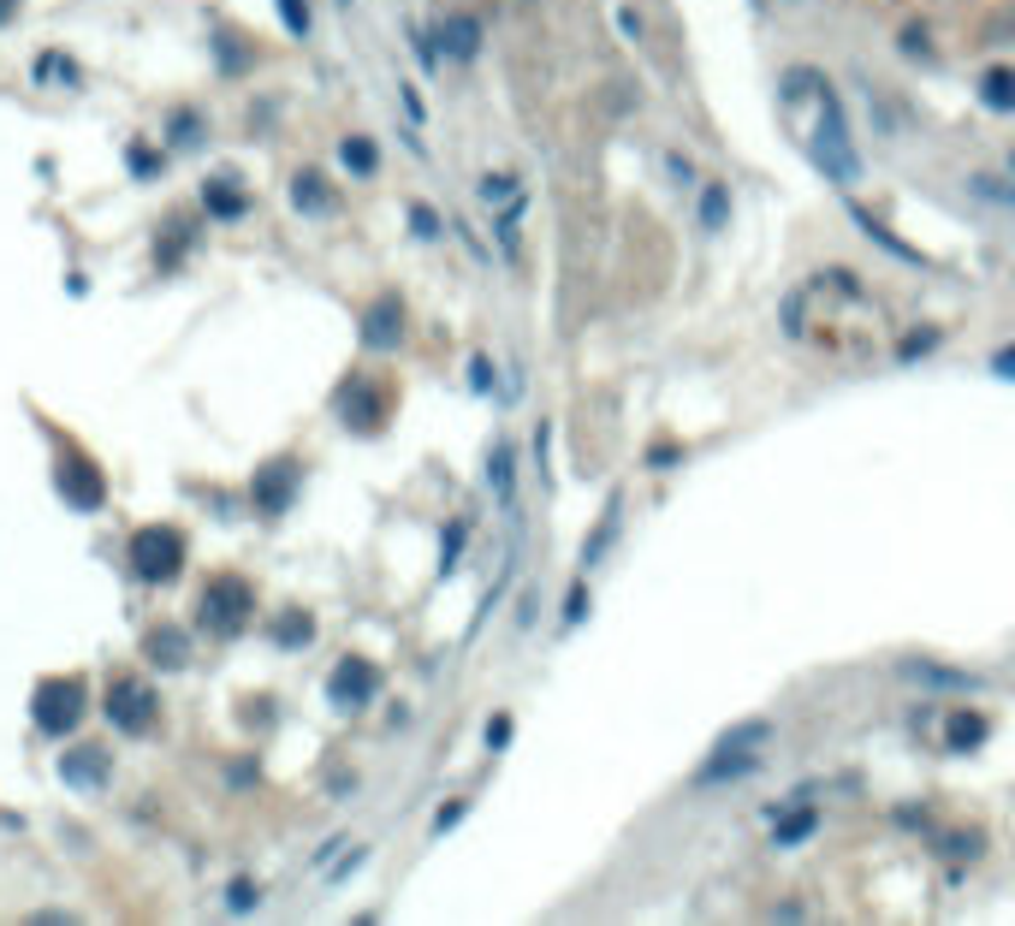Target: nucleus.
Returning <instances> with one entry per match:
<instances>
[{
    "instance_id": "obj_16",
    "label": "nucleus",
    "mask_w": 1015,
    "mask_h": 926,
    "mask_svg": "<svg viewBox=\"0 0 1015 926\" xmlns=\"http://www.w3.org/2000/svg\"><path fill=\"white\" fill-rule=\"evenodd\" d=\"M985 737H992V725H985L980 707H956L945 718V748H950V755H974Z\"/></svg>"
},
{
    "instance_id": "obj_15",
    "label": "nucleus",
    "mask_w": 1015,
    "mask_h": 926,
    "mask_svg": "<svg viewBox=\"0 0 1015 926\" xmlns=\"http://www.w3.org/2000/svg\"><path fill=\"white\" fill-rule=\"evenodd\" d=\"M291 488H298V464H291V458L261 464V476H256V505L268 511V517H279V511H286V499H291Z\"/></svg>"
},
{
    "instance_id": "obj_1",
    "label": "nucleus",
    "mask_w": 1015,
    "mask_h": 926,
    "mask_svg": "<svg viewBox=\"0 0 1015 926\" xmlns=\"http://www.w3.org/2000/svg\"><path fill=\"white\" fill-rule=\"evenodd\" d=\"M814 160H819V172H826V185H837V190H856V185H861V149H856V137H849L844 101H837V90H832V83L819 90Z\"/></svg>"
},
{
    "instance_id": "obj_41",
    "label": "nucleus",
    "mask_w": 1015,
    "mask_h": 926,
    "mask_svg": "<svg viewBox=\"0 0 1015 926\" xmlns=\"http://www.w3.org/2000/svg\"><path fill=\"white\" fill-rule=\"evenodd\" d=\"M511 743V718L499 713V718H488V748H505Z\"/></svg>"
},
{
    "instance_id": "obj_33",
    "label": "nucleus",
    "mask_w": 1015,
    "mask_h": 926,
    "mask_svg": "<svg viewBox=\"0 0 1015 926\" xmlns=\"http://www.w3.org/2000/svg\"><path fill=\"white\" fill-rule=\"evenodd\" d=\"M896 48L908 54V60H933V36H926V24H908L903 31V42H896Z\"/></svg>"
},
{
    "instance_id": "obj_20",
    "label": "nucleus",
    "mask_w": 1015,
    "mask_h": 926,
    "mask_svg": "<svg viewBox=\"0 0 1015 926\" xmlns=\"http://www.w3.org/2000/svg\"><path fill=\"white\" fill-rule=\"evenodd\" d=\"M814 832H819V807H790V814L772 826V849H796Z\"/></svg>"
},
{
    "instance_id": "obj_35",
    "label": "nucleus",
    "mask_w": 1015,
    "mask_h": 926,
    "mask_svg": "<svg viewBox=\"0 0 1015 926\" xmlns=\"http://www.w3.org/2000/svg\"><path fill=\"white\" fill-rule=\"evenodd\" d=\"M410 226H416V238H422V244H434V238H439V226H446V220H439V214L428 209V202H416V209H410Z\"/></svg>"
},
{
    "instance_id": "obj_7",
    "label": "nucleus",
    "mask_w": 1015,
    "mask_h": 926,
    "mask_svg": "<svg viewBox=\"0 0 1015 926\" xmlns=\"http://www.w3.org/2000/svg\"><path fill=\"white\" fill-rule=\"evenodd\" d=\"M375 689H380L375 659H338L333 678H327V701L338 713H357V707H369V701H375Z\"/></svg>"
},
{
    "instance_id": "obj_38",
    "label": "nucleus",
    "mask_w": 1015,
    "mask_h": 926,
    "mask_svg": "<svg viewBox=\"0 0 1015 926\" xmlns=\"http://www.w3.org/2000/svg\"><path fill=\"white\" fill-rule=\"evenodd\" d=\"M197 131H202L197 113H172V143H202Z\"/></svg>"
},
{
    "instance_id": "obj_10",
    "label": "nucleus",
    "mask_w": 1015,
    "mask_h": 926,
    "mask_svg": "<svg viewBox=\"0 0 1015 926\" xmlns=\"http://www.w3.org/2000/svg\"><path fill=\"white\" fill-rule=\"evenodd\" d=\"M903 678L921 683V689H950V695H980V678L962 666H938V659H903Z\"/></svg>"
},
{
    "instance_id": "obj_2",
    "label": "nucleus",
    "mask_w": 1015,
    "mask_h": 926,
    "mask_svg": "<svg viewBox=\"0 0 1015 926\" xmlns=\"http://www.w3.org/2000/svg\"><path fill=\"white\" fill-rule=\"evenodd\" d=\"M185 535L172 523H149V528H137L131 535V547H125V558H131V570H137L143 582H172L185 570Z\"/></svg>"
},
{
    "instance_id": "obj_11",
    "label": "nucleus",
    "mask_w": 1015,
    "mask_h": 926,
    "mask_svg": "<svg viewBox=\"0 0 1015 926\" xmlns=\"http://www.w3.org/2000/svg\"><path fill=\"white\" fill-rule=\"evenodd\" d=\"M617 535H624V493L606 499V511H600L594 535L582 540V570H600V565H606V553L617 547Z\"/></svg>"
},
{
    "instance_id": "obj_22",
    "label": "nucleus",
    "mask_w": 1015,
    "mask_h": 926,
    "mask_svg": "<svg viewBox=\"0 0 1015 926\" xmlns=\"http://www.w3.org/2000/svg\"><path fill=\"white\" fill-rule=\"evenodd\" d=\"M380 410H387V404H380L369 387H350V392H345V422H350L357 434H375V428H380Z\"/></svg>"
},
{
    "instance_id": "obj_37",
    "label": "nucleus",
    "mask_w": 1015,
    "mask_h": 926,
    "mask_svg": "<svg viewBox=\"0 0 1015 926\" xmlns=\"http://www.w3.org/2000/svg\"><path fill=\"white\" fill-rule=\"evenodd\" d=\"M279 12H286V31L291 36H309V7H303V0H279Z\"/></svg>"
},
{
    "instance_id": "obj_49",
    "label": "nucleus",
    "mask_w": 1015,
    "mask_h": 926,
    "mask_svg": "<svg viewBox=\"0 0 1015 926\" xmlns=\"http://www.w3.org/2000/svg\"><path fill=\"white\" fill-rule=\"evenodd\" d=\"M338 7H350V0H338Z\"/></svg>"
},
{
    "instance_id": "obj_42",
    "label": "nucleus",
    "mask_w": 1015,
    "mask_h": 926,
    "mask_svg": "<svg viewBox=\"0 0 1015 926\" xmlns=\"http://www.w3.org/2000/svg\"><path fill=\"white\" fill-rule=\"evenodd\" d=\"M933 345H938V327H933V333H921V339H903V362H915L921 350H933Z\"/></svg>"
},
{
    "instance_id": "obj_24",
    "label": "nucleus",
    "mask_w": 1015,
    "mask_h": 926,
    "mask_svg": "<svg viewBox=\"0 0 1015 926\" xmlns=\"http://www.w3.org/2000/svg\"><path fill=\"white\" fill-rule=\"evenodd\" d=\"M772 737H778L772 718H743V725H730L725 737H718V748H755V755H760V748H767Z\"/></svg>"
},
{
    "instance_id": "obj_17",
    "label": "nucleus",
    "mask_w": 1015,
    "mask_h": 926,
    "mask_svg": "<svg viewBox=\"0 0 1015 926\" xmlns=\"http://www.w3.org/2000/svg\"><path fill=\"white\" fill-rule=\"evenodd\" d=\"M202 209H209L214 220H244L249 197L238 179H226V172H214V179H202Z\"/></svg>"
},
{
    "instance_id": "obj_3",
    "label": "nucleus",
    "mask_w": 1015,
    "mask_h": 926,
    "mask_svg": "<svg viewBox=\"0 0 1015 926\" xmlns=\"http://www.w3.org/2000/svg\"><path fill=\"white\" fill-rule=\"evenodd\" d=\"M197 612H202V629H214V636H238V629L249 624V612H256V588L226 570V577H214L209 588H202Z\"/></svg>"
},
{
    "instance_id": "obj_27",
    "label": "nucleus",
    "mask_w": 1015,
    "mask_h": 926,
    "mask_svg": "<svg viewBox=\"0 0 1015 926\" xmlns=\"http://www.w3.org/2000/svg\"><path fill=\"white\" fill-rule=\"evenodd\" d=\"M968 197H980V202H992V209L1015 214V185L992 179V172H968Z\"/></svg>"
},
{
    "instance_id": "obj_34",
    "label": "nucleus",
    "mask_w": 1015,
    "mask_h": 926,
    "mask_svg": "<svg viewBox=\"0 0 1015 926\" xmlns=\"http://www.w3.org/2000/svg\"><path fill=\"white\" fill-rule=\"evenodd\" d=\"M666 179H671L677 190H701V185H695V167H689V155H677V149H666Z\"/></svg>"
},
{
    "instance_id": "obj_48",
    "label": "nucleus",
    "mask_w": 1015,
    "mask_h": 926,
    "mask_svg": "<svg viewBox=\"0 0 1015 926\" xmlns=\"http://www.w3.org/2000/svg\"><path fill=\"white\" fill-rule=\"evenodd\" d=\"M1010 172H1015V149H1010Z\"/></svg>"
},
{
    "instance_id": "obj_4",
    "label": "nucleus",
    "mask_w": 1015,
    "mask_h": 926,
    "mask_svg": "<svg viewBox=\"0 0 1015 926\" xmlns=\"http://www.w3.org/2000/svg\"><path fill=\"white\" fill-rule=\"evenodd\" d=\"M31 713L48 737H66V730H78V718L90 713V689H83V678H42Z\"/></svg>"
},
{
    "instance_id": "obj_46",
    "label": "nucleus",
    "mask_w": 1015,
    "mask_h": 926,
    "mask_svg": "<svg viewBox=\"0 0 1015 926\" xmlns=\"http://www.w3.org/2000/svg\"><path fill=\"white\" fill-rule=\"evenodd\" d=\"M647 464H654V469H666V464H677V446H654V451H647Z\"/></svg>"
},
{
    "instance_id": "obj_8",
    "label": "nucleus",
    "mask_w": 1015,
    "mask_h": 926,
    "mask_svg": "<svg viewBox=\"0 0 1015 926\" xmlns=\"http://www.w3.org/2000/svg\"><path fill=\"white\" fill-rule=\"evenodd\" d=\"M108 772H113L108 743H78V748H66V755H60V778L71 790H101V784H108Z\"/></svg>"
},
{
    "instance_id": "obj_47",
    "label": "nucleus",
    "mask_w": 1015,
    "mask_h": 926,
    "mask_svg": "<svg viewBox=\"0 0 1015 926\" xmlns=\"http://www.w3.org/2000/svg\"><path fill=\"white\" fill-rule=\"evenodd\" d=\"M12 12H19V0H0V24H7V19H12Z\"/></svg>"
},
{
    "instance_id": "obj_26",
    "label": "nucleus",
    "mask_w": 1015,
    "mask_h": 926,
    "mask_svg": "<svg viewBox=\"0 0 1015 926\" xmlns=\"http://www.w3.org/2000/svg\"><path fill=\"white\" fill-rule=\"evenodd\" d=\"M338 160H345L357 179H375V172H380V149L369 137H345V143H338Z\"/></svg>"
},
{
    "instance_id": "obj_40",
    "label": "nucleus",
    "mask_w": 1015,
    "mask_h": 926,
    "mask_svg": "<svg viewBox=\"0 0 1015 926\" xmlns=\"http://www.w3.org/2000/svg\"><path fill=\"white\" fill-rule=\"evenodd\" d=\"M469 380H476V392H493V362L476 357V362H469Z\"/></svg>"
},
{
    "instance_id": "obj_44",
    "label": "nucleus",
    "mask_w": 1015,
    "mask_h": 926,
    "mask_svg": "<svg viewBox=\"0 0 1015 926\" xmlns=\"http://www.w3.org/2000/svg\"><path fill=\"white\" fill-rule=\"evenodd\" d=\"M992 369L1004 375V380H1015V345H1004V350H997V357H992Z\"/></svg>"
},
{
    "instance_id": "obj_36",
    "label": "nucleus",
    "mask_w": 1015,
    "mask_h": 926,
    "mask_svg": "<svg viewBox=\"0 0 1015 926\" xmlns=\"http://www.w3.org/2000/svg\"><path fill=\"white\" fill-rule=\"evenodd\" d=\"M612 19H617V31H624V42H636V48L647 42V24H642L636 7H612Z\"/></svg>"
},
{
    "instance_id": "obj_5",
    "label": "nucleus",
    "mask_w": 1015,
    "mask_h": 926,
    "mask_svg": "<svg viewBox=\"0 0 1015 926\" xmlns=\"http://www.w3.org/2000/svg\"><path fill=\"white\" fill-rule=\"evenodd\" d=\"M101 713L113 718V725L125 730V737H149L155 718H160V695L143 678H131V671H120V678L108 683V701H101Z\"/></svg>"
},
{
    "instance_id": "obj_31",
    "label": "nucleus",
    "mask_w": 1015,
    "mask_h": 926,
    "mask_svg": "<svg viewBox=\"0 0 1015 926\" xmlns=\"http://www.w3.org/2000/svg\"><path fill=\"white\" fill-rule=\"evenodd\" d=\"M588 612H594V594H588V582H570V594H565V629H577Z\"/></svg>"
},
{
    "instance_id": "obj_12",
    "label": "nucleus",
    "mask_w": 1015,
    "mask_h": 926,
    "mask_svg": "<svg viewBox=\"0 0 1015 926\" xmlns=\"http://www.w3.org/2000/svg\"><path fill=\"white\" fill-rule=\"evenodd\" d=\"M760 772V755L755 748H713V760L695 772V790H713V784H737V778Z\"/></svg>"
},
{
    "instance_id": "obj_30",
    "label": "nucleus",
    "mask_w": 1015,
    "mask_h": 926,
    "mask_svg": "<svg viewBox=\"0 0 1015 926\" xmlns=\"http://www.w3.org/2000/svg\"><path fill=\"white\" fill-rule=\"evenodd\" d=\"M179 244L190 249V220H167V238H160V268H172V261H179Z\"/></svg>"
},
{
    "instance_id": "obj_13",
    "label": "nucleus",
    "mask_w": 1015,
    "mask_h": 926,
    "mask_svg": "<svg viewBox=\"0 0 1015 926\" xmlns=\"http://www.w3.org/2000/svg\"><path fill=\"white\" fill-rule=\"evenodd\" d=\"M143 659L160 666V671H185L190 666V636L179 624H155L149 636H143Z\"/></svg>"
},
{
    "instance_id": "obj_29",
    "label": "nucleus",
    "mask_w": 1015,
    "mask_h": 926,
    "mask_svg": "<svg viewBox=\"0 0 1015 926\" xmlns=\"http://www.w3.org/2000/svg\"><path fill=\"white\" fill-rule=\"evenodd\" d=\"M309 636H315L309 612H291V617H279V624H274V641H279V648H303Z\"/></svg>"
},
{
    "instance_id": "obj_28",
    "label": "nucleus",
    "mask_w": 1015,
    "mask_h": 926,
    "mask_svg": "<svg viewBox=\"0 0 1015 926\" xmlns=\"http://www.w3.org/2000/svg\"><path fill=\"white\" fill-rule=\"evenodd\" d=\"M826 90V71H814V66H790L784 78H778V96L784 101H802V96H819Z\"/></svg>"
},
{
    "instance_id": "obj_6",
    "label": "nucleus",
    "mask_w": 1015,
    "mask_h": 926,
    "mask_svg": "<svg viewBox=\"0 0 1015 926\" xmlns=\"http://www.w3.org/2000/svg\"><path fill=\"white\" fill-rule=\"evenodd\" d=\"M54 488H60L66 505H78V511H101V505H108V476H101L96 458H83V451H60Z\"/></svg>"
},
{
    "instance_id": "obj_14",
    "label": "nucleus",
    "mask_w": 1015,
    "mask_h": 926,
    "mask_svg": "<svg viewBox=\"0 0 1015 926\" xmlns=\"http://www.w3.org/2000/svg\"><path fill=\"white\" fill-rule=\"evenodd\" d=\"M434 42L451 54V60L469 66L481 54V19H469V12H446V19H439V31H434Z\"/></svg>"
},
{
    "instance_id": "obj_45",
    "label": "nucleus",
    "mask_w": 1015,
    "mask_h": 926,
    "mask_svg": "<svg viewBox=\"0 0 1015 926\" xmlns=\"http://www.w3.org/2000/svg\"><path fill=\"white\" fill-rule=\"evenodd\" d=\"M458 547H464V523H451V535H446V570H451V558H458Z\"/></svg>"
},
{
    "instance_id": "obj_23",
    "label": "nucleus",
    "mask_w": 1015,
    "mask_h": 926,
    "mask_svg": "<svg viewBox=\"0 0 1015 926\" xmlns=\"http://www.w3.org/2000/svg\"><path fill=\"white\" fill-rule=\"evenodd\" d=\"M980 101H985L992 113H1015V71H1010V66H992V71H985V78H980Z\"/></svg>"
},
{
    "instance_id": "obj_25",
    "label": "nucleus",
    "mask_w": 1015,
    "mask_h": 926,
    "mask_svg": "<svg viewBox=\"0 0 1015 926\" xmlns=\"http://www.w3.org/2000/svg\"><path fill=\"white\" fill-rule=\"evenodd\" d=\"M849 220H856V226H861V232H867V238H873V244H885V249H891V256H896V261H915V268H921V261H926V256H921V249L896 244V238H891V232H885V226H879V220H873V214H867V209H856V202H849Z\"/></svg>"
},
{
    "instance_id": "obj_39",
    "label": "nucleus",
    "mask_w": 1015,
    "mask_h": 926,
    "mask_svg": "<svg viewBox=\"0 0 1015 926\" xmlns=\"http://www.w3.org/2000/svg\"><path fill=\"white\" fill-rule=\"evenodd\" d=\"M464 807L469 802H458V796H451L446 807H439V814H434V832H451V826H458V819H464Z\"/></svg>"
},
{
    "instance_id": "obj_32",
    "label": "nucleus",
    "mask_w": 1015,
    "mask_h": 926,
    "mask_svg": "<svg viewBox=\"0 0 1015 926\" xmlns=\"http://www.w3.org/2000/svg\"><path fill=\"white\" fill-rule=\"evenodd\" d=\"M481 202H517V179L511 172H488L481 179Z\"/></svg>"
},
{
    "instance_id": "obj_19",
    "label": "nucleus",
    "mask_w": 1015,
    "mask_h": 926,
    "mask_svg": "<svg viewBox=\"0 0 1015 926\" xmlns=\"http://www.w3.org/2000/svg\"><path fill=\"white\" fill-rule=\"evenodd\" d=\"M291 202H298L303 214H315V220L338 209V202H333V190H327V179H321V172H309V167L298 172V179H291Z\"/></svg>"
},
{
    "instance_id": "obj_21",
    "label": "nucleus",
    "mask_w": 1015,
    "mask_h": 926,
    "mask_svg": "<svg viewBox=\"0 0 1015 926\" xmlns=\"http://www.w3.org/2000/svg\"><path fill=\"white\" fill-rule=\"evenodd\" d=\"M730 226V185L707 179L701 185V232H725Z\"/></svg>"
},
{
    "instance_id": "obj_9",
    "label": "nucleus",
    "mask_w": 1015,
    "mask_h": 926,
    "mask_svg": "<svg viewBox=\"0 0 1015 926\" xmlns=\"http://www.w3.org/2000/svg\"><path fill=\"white\" fill-rule=\"evenodd\" d=\"M399 339H404V303H399V291H380V298L369 303V315H362V345L392 350Z\"/></svg>"
},
{
    "instance_id": "obj_43",
    "label": "nucleus",
    "mask_w": 1015,
    "mask_h": 926,
    "mask_svg": "<svg viewBox=\"0 0 1015 926\" xmlns=\"http://www.w3.org/2000/svg\"><path fill=\"white\" fill-rule=\"evenodd\" d=\"M226 903H232V908H256V885H244V879H238V885L226 891Z\"/></svg>"
},
{
    "instance_id": "obj_18",
    "label": "nucleus",
    "mask_w": 1015,
    "mask_h": 926,
    "mask_svg": "<svg viewBox=\"0 0 1015 926\" xmlns=\"http://www.w3.org/2000/svg\"><path fill=\"white\" fill-rule=\"evenodd\" d=\"M488 488H493V499L499 505H517V458H511V446L499 439V446L488 451Z\"/></svg>"
}]
</instances>
